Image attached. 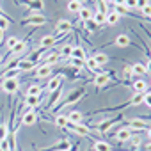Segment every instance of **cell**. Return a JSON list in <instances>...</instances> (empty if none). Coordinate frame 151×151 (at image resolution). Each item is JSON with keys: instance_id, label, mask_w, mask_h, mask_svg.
<instances>
[{"instance_id": "53", "label": "cell", "mask_w": 151, "mask_h": 151, "mask_svg": "<svg viewBox=\"0 0 151 151\" xmlns=\"http://www.w3.org/2000/svg\"><path fill=\"white\" fill-rule=\"evenodd\" d=\"M126 0H116V6H124Z\"/></svg>"}, {"instance_id": "1", "label": "cell", "mask_w": 151, "mask_h": 151, "mask_svg": "<svg viewBox=\"0 0 151 151\" xmlns=\"http://www.w3.org/2000/svg\"><path fill=\"white\" fill-rule=\"evenodd\" d=\"M84 94H86V87H78V89L71 91V93L66 96L64 101H59V103L52 109V112H57V110H60V109H64V107H68V105H75L77 101H80V100L84 98Z\"/></svg>"}, {"instance_id": "51", "label": "cell", "mask_w": 151, "mask_h": 151, "mask_svg": "<svg viewBox=\"0 0 151 151\" xmlns=\"http://www.w3.org/2000/svg\"><path fill=\"white\" fill-rule=\"evenodd\" d=\"M77 149H78V144H73V146H71L68 151H77Z\"/></svg>"}, {"instance_id": "31", "label": "cell", "mask_w": 151, "mask_h": 151, "mask_svg": "<svg viewBox=\"0 0 151 151\" xmlns=\"http://www.w3.org/2000/svg\"><path fill=\"white\" fill-rule=\"evenodd\" d=\"M93 59L96 60V64H98V66H105V64L109 62V55H107V53H103V52H98Z\"/></svg>"}, {"instance_id": "58", "label": "cell", "mask_w": 151, "mask_h": 151, "mask_svg": "<svg viewBox=\"0 0 151 151\" xmlns=\"http://www.w3.org/2000/svg\"><path fill=\"white\" fill-rule=\"evenodd\" d=\"M18 151H22V149H18Z\"/></svg>"}, {"instance_id": "20", "label": "cell", "mask_w": 151, "mask_h": 151, "mask_svg": "<svg viewBox=\"0 0 151 151\" xmlns=\"http://www.w3.org/2000/svg\"><path fill=\"white\" fill-rule=\"evenodd\" d=\"M132 89H133V93H146V91H147V82L142 80V78L133 80V82H132Z\"/></svg>"}, {"instance_id": "50", "label": "cell", "mask_w": 151, "mask_h": 151, "mask_svg": "<svg viewBox=\"0 0 151 151\" xmlns=\"http://www.w3.org/2000/svg\"><path fill=\"white\" fill-rule=\"evenodd\" d=\"M146 137L147 140H151V128H146Z\"/></svg>"}, {"instance_id": "25", "label": "cell", "mask_w": 151, "mask_h": 151, "mask_svg": "<svg viewBox=\"0 0 151 151\" xmlns=\"http://www.w3.org/2000/svg\"><path fill=\"white\" fill-rule=\"evenodd\" d=\"M132 71H133V75H137V77H144V75L147 73V71H146V66H144L142 62L132 64Z\"/></svg>"}, {"instance_id": "14", "label": "cell", "mask_w": 151, "mask_h": 151, "mask_svg": "<svg viewBox=\"0 0 151 151\" xmlns=\"http://www.w3.org/2000/svg\"><path fill=\"white\" fill-rule=\"evenodd\" d=\"M126 128H130V130H133V132H146L147 124L139 117V119H132V121L128 123V126H126Z\"/></svg>"}, {"instance_id": "21", "label": "cell", "mask_w": 151, "mask_h": 151, "mask_svg": "<svg viewBox=\"0 0 151 151\" xmlns=\"http://www.w3.org/2000/svg\"><path fill=\"white\" fill-rule=\"evenodd\" d=\"M78 16H80V22H89V20H93V11L89 9V7H80V11H78Z\"/></svg>"}, {"instance_id": "48", "label": "cell", "mask_w": 151, "mask_h": 151, "mask_svg": "<svg viewBox=\"0 0 151 151\" xmlns=\"http://www.w3.org/2000/svg\"><path fill=\"white\" fill-rule=\"evenodd\" d=\"M146 6H149V0H137V9L140 11L142 7H146Z\"/></svg>"}, {"instance_id": "16", "label": "cell", "mask_w": 151, "mask_h": 151, "mask_svg": "<svg viewBox=\"0 0 151 151\" xmlns=\"http://www.w3.org/2000/svg\"><path fill=\"white\" fill-rule=\"evenodd\" d=\"M71 22L69 20H59L57 22V34H60V36H66L69 30H71Z\"/></svg>"}, {"instance_id": "6", "label": "cell", "mask_w": 151, "mask_h": 151, "mask_svg": "<svg viewBox=\"0 0 151 151\" xmlns=\"http://www.w3.org/2000/svg\"><path fill=\"white\" fill-rule=\"evenodd\" d=\"M71 146H73V144H71L68 139H64V140H59V142L48 146V147H39L37 151H68Z\"/></svg>"}, {"instance_id": "18", "label": "cell", "mask_w": 151, "mask_h": 151, "mask_svg": "<svg viewBox=\"0 0 151 151\" xmlns=\"http://www.w3.org/2000/svg\"><path fill=\"white\" fill-rule=\"evenodd\" d=\"M16 68H20V71H30V69H36V68H37V64L30 62L29 59H18Z\"/></svg>"}, {"instance_id": "29", "label": "cell", "mask_w": 151, "mask_h": 151, "mask_svg": "<svg viewBox=\"0 0 151 151\" xmlns=\"http://www.w3.org/2000/svg\"><path fill=\"white\" fill-rule=\"evenodd\" d=\"M84 66H86L87 69H91V71H98V73H101V69H100V66L96 64V60H94L93 57H89V59H86V60H84Z\"/></svg>"}, {"instance_id": "23", "label": "cell", "mask_w": 151, "mask_h": 151, "mask_svg": "<svg viewBox=\"0 0 151 151\" xmlns=\"http://www.w3.org/2000/svg\"><path fill=\"white\" fill-rule=\"evenodd\" d=\"M71 57L73 59H82V60H86L87 57H86V50L82 48V46H73V50H71Z\"/></svg>"}, {"instance_id": "22", "label": "cell", "mask_w": 151, "mask_h": 151, "mask_svg": "<svg viewBox=\"0 0 151 151\" xmlns=\"http://www.w3.org/2000/svg\"><path fill=\"white\" fill-rule=\"evenodd\" d=\"M45 52H46V50L39 46L37 50H34V52H32V53L29 55V60H30V62H34V64H39V59H41V57L45 55Z\"/></svg>"}, {"instance_id": "54", "label": "cell", "mask_w": 151, "mask_h": 151, "mask_svg": "<svg viewBox=\"0 0 151 151\" xmlns=\"http://www.w3.org/2000/svg\"><path fill=\"white\" fill-rule=\"evenodd\" d=\"M146 151H151V140H149V142L146 144Z\"/></svg>"}, {"instance_id": "3", "label": "cell", "mask_w": 151, "mask_h": 151, "mask_svg": "<svg viewBox=\"0 0 151 151\" xmlns=\"http://www.w3.org/2000/svg\"><path fill=\"white\" fill-rule=\"evenodd\" d=\"M66 130L77 133L78 137H89V135H91V128H87L84 123H69V121H68Z\"/></svg>"}, {"instance_id": "2", "label": "cell", "mask_w": 151, "mask_h": 151, "mask_svg": "<svg viewBox=\"0 0 151 151\" xmlns=\"http://www.w3.org/2000/svg\"><path fill=\"white\" fill-rule=\"evenodd\" d=\"M16 4L18 6H25L27 11H29V14H36V13H39L45 7L43 0H16Z\"/></svg>"}, {"instance_id": "52", "label": "cell", "mask_w": 151, "mask_h": 151, "mask_svg": "<svg viewBox=\"0 0 151 151\" xmlns=\"http://www.w3.org/2000/svg\"><path fill=\"white\" fill-rule=\"evenodd\" d=\"M4 34H6V32H4L2 29H0V43H4Z\"/></svg>"}, {"instance_id": "4", "label": "cell", "mask_w": 151, "mask_h": 151, "mask_svg": "<svg viewBox=\"0 0 151 151\" xmlns=\"http://www.w3.org/2000/svg\"><path fill=\"white\" fill-rule=\"evenodd\" d=\"M48 20H46V16H43V14H39V13H36V14H29L27 18H23L20 23L22 25H32V27H41V25H45Z\"/></svg>"}, {"instance_id": "39", "label": "cell", "mask_w": 151, "mask_h": 151, "mask_svg": "<svg viewBox=\"0 0 151 151\" xmlns=\"http://www.w3.org/2000/svg\"><path fill=\"white\" fill-rule=\"evenodd\" d=\"M80 4H77V2H75V0H69V2H68V11H71V13H78L80 11Z\"/></svg>"}, {"instance_id": "11", "label": "cell", "mask_w": 151, "mask_h": 151, "mask_svg": "<svg viewBox=\"0 0 151 151\" xmlns=\"http://www.w3.org/2000/svg\"><path fill=\"white\" fill-rule=\"evenodd\" d=\"M22 123H23V124H27V126L36 124V123H37V114H36V110L29 109L25 114H22Z\"/></svg>"}, {"instance_id": "27", "label": "cell", "mask_w": 151, "mask_h": 151, "mask_svg": "<svg viewBox=\"0 0 151 151\" xmlns=\"http://www.w3.org/2000/svg\"><path fill=\"white\" fill-rule=\"evenodd\" d=\"M60 60V57H59V52H48V57L45 59V62L43 64H46V66H53L55 62H59Z\"/></svg>"}, {"instance_id": "37", "label": "cell", "mask_w": 151, "mask_h": 151, "mask_svg": "<svg viewBox=\"0 0 151 151\" xmlns=\"http://www.w3.org/2000/svg\"><path fill=\"white\" fill-rule=\"evenodd\" d=\"M25 48H27V41H20V43H18L11 52H13L14 55H18V53H23V52H25Z\"/></svg>"}, {"instance_id": "24", "label": "cell", "mask_w": 151, "mask_h": 151, "mask_svg": "<svg viewBox=\"0 0 151 151\" xmlns=\"http://www.w3.org/2000/svg\"><path fill=\"white\" fill-rule=\"evenodd\" d=\"M82 119H84V114L80 110H71L68 114V121L69 123H82Z\"/></svg>"}, {"instance_id": "12", "label": "cell", "mask_w": 151, "mask_h": 151, "mask_svg": "<svg viewBox=\"0 0 151 151\" xmlns=\"http://www.w3.org/2000/svg\"><path fill=\"white\" fill-rule=\"evenodd\" d=\"M20 68H6L2 73H0V82L2 80H7V78H18L20 77Z\"/></svg>"}, {"instance_id": "28", "label": "cell", "mask_w": 151, "mask_h": 151, "mask_svg": "<svg viewBox=\"0 0 151 151\" xmlns=\"http://www.w3.org/2000/svg\"><path fill=\"white\" fill-rule=\"evenodd\" d=\"M93 151H112L110 144L105 142V140H96L94 146H93Z\"/></svg>"}, {"instance_id": "26", "label": "cell", "mask_w": 151, "mask_h": 151, "mask_svg": "<svg viewBox=\"0 0 151 151\" xmlns=\"http://www.w3.org/2000/svg\"><path fill=\"white\" fill-rule=\"evenodd\" d=\"M119 18H121V14H119V13H116V11H112V13H107L105 23H107V25H116V23H119Z\"/></svg>"}, {"instance_id": "47", "label": "cell", "mask_w": 151, "mask_h": 151, "mask_svg": "<svg viewBox=\"0 0 151 151\" xmlns=\"http://www.w3.org/2000/svg\"><path fill=\"white\" fill-rule=\"evenodd\" d=\"M144 105H147V109H151V93H144V101H142Z\"/></svg>"}, {"instance_id": "10", "label": "cell", "mask_w": 151, "mask_h": 151, "mask_svg": "<svg viewBox=\"0 0 151 151\" xmlns=\"http://www.w3.org/2000/svg\"><path fill=\"white\" fill-rule=\"evenodd\" d=\"M60 37H62L60 34H57V36H43V37H41L39 46H41V48H45V50H46V48H52V46H55V43H57Z\"/></svg>"}, {"instance_id": "55", "label": "cell", "mask_w": 151, "mask_h": 151, "mask_svg": "<svg viewBox=\"0 0 151 151\" xmlns=\"http://www.w3.org/2000/svg\"><path fill=\"white\" fill-rule=\"evenodd\" d=\"M75 2H77V4H80V6H84V4H86V0H75Z\"/></svg>"}, {"instance_id": "9", "label": "cell", "mask_w": 151, "mask_h": 151, "mask_svg": "<svg viewBox=\"0 0 151 151\" xmlns=\"http://www.w3.org/2000/svg\"><path fill=\"white\" fill-rule=\"evenodd\" d=\"M109 82H110V75H109V73H105V71L98 73L96 77H94V86H96L98 89L107 87V86H109Z\"/></svg>"}, {"instance_id": "32", "label": "cell", "mask_w": 151, "mask_h": 151, "mask_svg": "<svg viewBox=\"0 0 151 151\" xmlns=\"http://www.w3.org/2000/svg\"><path fill=\"white\" fill-rule=\"evenodd\" d=\"M71 50H73V46L71 45H64L60 50H59V57L64 60V59H68V57H71Z\"/></svg>"}, {"instance_id": "59", "label": "cell", "mask_w": 151, "mask_h": 151, "mask_svg": "<svg viewBox=\"0 0 151 151\" xmlns=\"http://www.w3.org/2000/svg\"><path fill=\"white\" fill-rule=\"evenodd\" d=\"M0 151H2V149H0Z\"/></svg>"}, {"instance_id": "17", "label": "cell", "mask_w": 151, "mask_h": 151, "mask_svg": "<svg viewBox=\"0 0 151 151\" xmlns=\"http://www.w3.org/2000/svg\"><path fill=\"white\" fill-rule=\"evenodd\" d=\"M41 101H43V94H39V96H25V107H29V109H37L41 105Z\"/></svg>"}, {"instance_id": "40", "label": "cell", "mask_w": 151, "mask_h": 151, "mask_svg": "<svg viewBox=\"0 0 151 151\" xmlns=\"http://www.w3.org/2000/svg\"><path fill=\"white\" fill-rule=\"evenodd\" d=\"M69 64H71L73 68H77V69H80V68L84 66V60H82V59H73V57H69Z\"/></svg>"}, {"instance_id": "38", "label": "cell", "mask_w": 151, "mask_h": 151, "mask_svg": "<svg viewBox=\"0 0 151 151\" xmlns=\"http://www.w3.org/2000/svg\"><path fill=\"white\" fill-rule=\"evenodd\" d=\"M144 101V93H135L133 98L130 100V105H140Z\"/></svg>"}, {"instance_id": "5", "label": "cell", "mask_w": 151, "mask_h": 151, "mask_svg": "<svg viewBox=\"0 0 151 151\" xmlns=\"http://www.w3.org/2000/svg\"><path fill=\"white\" fill-rule=\"evenodd\" d=\"M18 89H20V82H18V78H7V80H2V91H4L6 94H14Z\"/></svg>"}, {"instance_id": "33", "label": "cell", "mask_w": 151, "mask_h": 151, "mask_svg": "<svg viewBox=\"0 0 151 151\" xmlns=\"http://www.w3.org/2000/svg\"><path fill=\"white\" fill-rule=\"evenodd\" d=\"M39 94H43V87H39L37 84H34V86H30L27 89V94L25 96H39Z\"/></svg>"}, {"instance_id": "56", "label": "cell", "mask_w": 151, "mask_h": 151, "mask_svg": "<svg viewBox=\"0 0 151 151\" xmlns=\"http://www.w3.org/2000/svg\"><path fill=\"white\" fill-rule=\"evenodd\" d=\"M107 2H110V4H116V0H107Z\"/></svg>"}, {"instance_id": "42", "label": "cell", "mask_w": 151, "mask_h": 151, "mask_svg": "<svg viewBox=\"0 0 151 151\" xmlns=\"http://www.w3.org/2000/svg\"><path fill=\"white\" fill-rule=\"evenodd\" d=\"M86 29H87V32H96L98 25H96L93 20H89V22H86Z\"/></svg>"}, {"instance_id": "13", "label": "cell", "mask_w": 151, "mask_h": 151, "mask_svg": "<svg viewBox=\"0 0 151 151\" xmlns=\"http://www.w3.org/2000/svg\"><path fill=\"white\" fill-rule=\"evenodd\" d=\"M119 119H121V117L116 116V117H112V119H109V121H101V123H98V124H96V126H98V132H100V133H107V132H109V130L119 121Z\"/></svg>"}, {"instance_id": "36", "label": "cell", "mask_w": 151, "mask_h": 151, "mask_svg": "<svg viewBox=\"0 0 151 151\" xmlns=\"http://www.w3.org/2000/svg\"><path fill=\"white\" fill-rule=\"evenodd\" d=\"M18 43H20V37H16V36H11V37H7V39H6V48L13 50V48H14Z\"/></svg>"}, {"instance_id": "7", "label": "cell", "mask_w": 151, "mask_h": 151, "mask_svg": "<svg viewBox=\"0 0 151 151\" xmlns=\"http://www.w3.org/2000/svg\"><path fill=\"white\" fill-rule=\"evenodd\" d=\"M62 77H60V75H55V77H52L50 80H48V84H46V87H45V91L48 93V94H52L53 91H57L60 86H62Z\"/></svg>"}, {"instance_id": "19", "label": "cell", "mask_w": 151, "mask_h": 151, "mask_svg": "<svg viewBox=\"0 0 151 151\" xmlns=\"http://www.w3.org/2000/svg\"><path fill=\"white\" fill-rule=\"evenodd\" d=\"M114 45H116V46H119V48H126V46H130V45H132V39H130L126 34H119V36L114 39Z\"/></svg>"}, {"instance_id": "49", "label": "cell", "mask_w": 151, "mask_h": 151, "mask_svg": "<svg viewBox=\"0 0 151 151\" xmlns=\"http://www.w3.org/2000/svg\"><path fill=\"white\" fill-rule=\"evenodd\" d=\"M144 66H146V71H147V73L151 75V57L147 59V64H144Z\"/></svg>"}, {"instance_id": "46", "label": "cell", "mask_w": 151, "mask_h": 151, "mask_svg": "<svg viewBox=\"0 0 151 151\" xmlns=\"http://www.w3.org/2000/svg\"><path fill=\"white\" fill-rule=\"evenodd\" d=\"M124 7H126V9H137V0H126V2H124Z\"/></svg>"}, {"instance_id": "35", "label": "cell", "mask_w": 151, "mask_h": 151, "mask_svg": "<svg viewBox=\"0 0 151 151\" xmlns=\"http://www.w3.org/2000/svg\"><path fill=\"white\" fill-rule=\"evenodd\" d=\"M9 132H11V128H9V124H7V123H2V124H0V140L7 139Z\"/></svg>"}, {"instance_id": "44", "label": "cell", "mask_w": 151, "mask_h": 151, "mask_svg": "<svg viewBox=\"0 0 151 151\" xmlns=\"http://www.w3.org/2000/svg\"><path fill=\"white\" fill-rule=\"evenodd\" d=\"M0 149H2V151H11V146H9V140L7 139L0 140Z\"/></svg>"}, {"instance_id": "30", "label": "cell", "mask_w": 151, "mask_h": 151, "mask_svg": "<svg viewBox=\"0 0 151 151\" xmlns=\"http://www.w3.org/2000/svg\"><path fill=\"white\" fill-rule=\"evenodd\" d=\"M105 18H107V14L105 13H100V11H96V13H93V22L100 27V25H105Z\"/></svg>"}, {"instance_id": "8", "label": "cell", "mask_w": 151, "mask_h": 151, "mask_svg": "<svg viewBox=\"0 0 151 151\" xmlns=\"http://www.w3.org/2000/svg\"><path fill=\"white\" fill-rule=\"evenodd\" d=\"M50 75H52V66L37 64V68H36V71H34V77H36L37 80H41V78H48Z\"/></svg>"}, {"instance_id": "57", "label": "cell", "mask_w": 151, "mask_h": 151, "mask_svg": "<svg viewBox=\"0 0 151 151\" xmlns=\"http://www.w3.org/2000/svg\"><path fill=\"white\" fill-rule=\"evenodd\" d=\"M2 60H4V57H2V53H0V62H2Z\"/></svg>"}, {"instance_id": "34", "label": "cell", "mask_w": 151, "mask_h": 151, "mask_svg": "<svg viewBox=\"0 0 151 151\" xmlns=\"http://www.w3.org/2000/svg\"><path fill=\"white\" fill-rule=\"evenodd\" d=\"M53 123H55L59 128H66V124H68V116H64V114H57L55 119H53Z\"/></svg>"}, {"instance_id": "45", "label": "cell", "mask_w": 151, "mask_h": 151, "mask_svg": "<svg viewBox=\"0 0 151 151\" xmlns=\"http://www.w3.org/2000/svg\"><path fill=\"white\" fill-rule=\"evenodd\" d=\"M140 13H142V16L151 18V4H149V6H146V7H142V9H140Z\"/></svg>"}, {"instance_id": "41", "label": "cell", "mask_w": 151, "mask_h": 151, "mask_svg": "<svg viewBox=\"0 0 151 151\" xmlns=\"http://www.w3.org/2000/svg\"><path fill=\"white\" fill-rule=\"evenodd\" d=\"M123 77H124L126 80H130V78L133 77V71H132V64L124 66V71H123Z\"/></svg>"}, {"instance_id": "43", "label": "cell", "mask_w": 151, "mask_h": 151, "mask_svg": "<svg viewBox=\"0 0 151 151\" xmlns=\"http://www.w3.org/2000/svg\"><path fill=\"white\" fill-rule=\"evenodd\" d=\"M9 23H11V20H9V18H0V29H2L4 32L7 30V27H9Z\"/></svg>"}, {"instance_id": "15", "label": "cell", "mask_w": 151, "mask_h": 151, "mask_svg": "<svg viewBox=\"0 0 151 151\" xmlns=\"http://www.w3.org/2000/svg\"><path fill=\"white\" fill-rule=\"evenodd\" d=\"M117 142H126V140H130L132 139V130L130 128H119L117 132H116V137H114Z\"/></svg>"}]
</instances>
